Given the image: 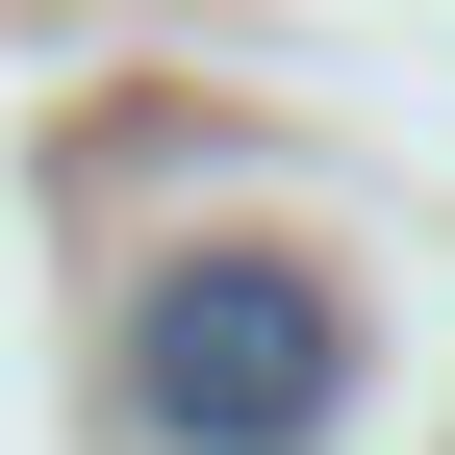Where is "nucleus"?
<instances>
[{"instance_id":"obj_1","label":"nucleus","mask_w":455,"mask_h":455,"mask_svg":"<svg viewBox=\"0 0 455 455\" xmlns=\"http://www.w3.org/2000/svg\"><path fill=\"white\" fill-rule=\"evenodd\" d=\"M329 379H355V304H329L304 253H178L127 304V430L152 455H304Z\"/></svg>"}]
</instances>
